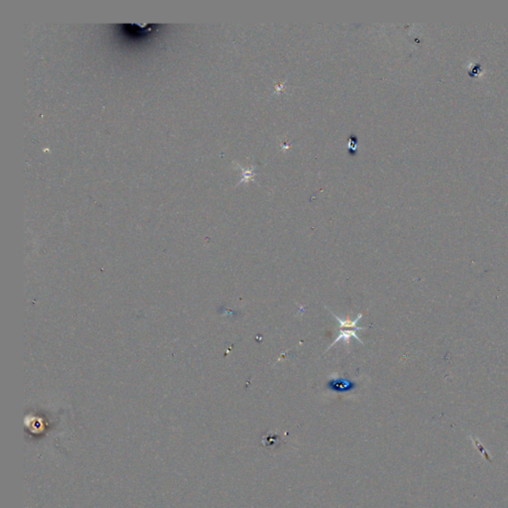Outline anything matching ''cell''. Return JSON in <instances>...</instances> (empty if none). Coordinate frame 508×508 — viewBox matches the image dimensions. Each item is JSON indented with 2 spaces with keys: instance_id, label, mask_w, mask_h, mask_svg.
<instances>
[{
  "instance_id": "cell-1",
  "label": "cell",
  "mask_w": 508,
  "mask_h": 508,
  "mask_svg": "<svg viewBox=\"0 0 508 508\" xmlns=\"http://www.w3.org/2000/svg\"><path fill=\"white\" fill-rule=\"evenodd\" d=\"M331 312H332V311H331ZM332 314H333V316L336 318L337 322L341 325L342 330H341L340 335H339V336L337 337V339L335 340V342H334L330 346L327 347L326 350L330 349L332 346H334L337 343H339V342H341V341H344L346 345H348V344H349V341H350L351 338H353V339L357 340V341L360 342V343L364 344V342H363L360 338H358L357 335H356V332H357V331L365 330V328H363V327H358V326H356V324L358 323V321H360V320L363 318V315H362V314H361V315H358L354 321H350L349 319L343 320V319H341L340 317H338L335 313L332 312Z\"/></svg>"
},
{
  "instance_id": "cell-2",
  "label": "cell",
  "mask_w": 508,
  "mask_h": 508,
  "mask_svg": "<svg viewBox=\"0 0 508 508\" xmlns=\"http://www.w3.org/2000/svg\"><path fill=\"white\" fill-rule=\"evenodd\" d=\"M327 387L331 389L338 391V392H345L349 391L352 388H354V383L351 381L342 378V377H333L327 383Z\"/></svg>"
}]
</instances>
